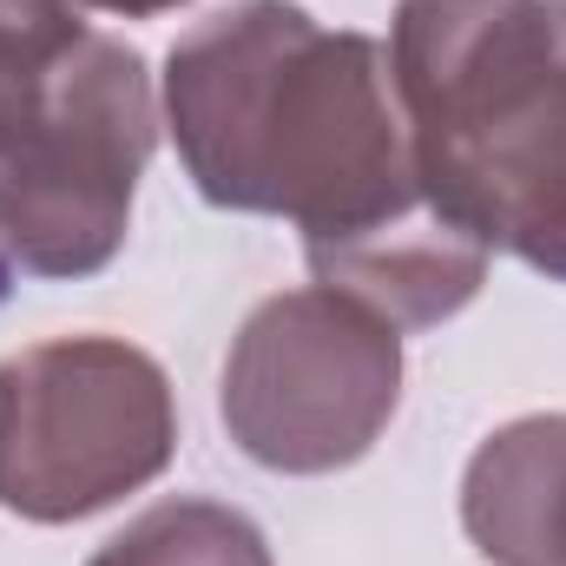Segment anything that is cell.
Returning a JSON list of instances; mask_svg holds the SVG:
<instances>
[{
	"label": "cell",
	"instance_id": "1",
	"mask_svg": "<svg viewBox=\"0 0 566 566\" xmlns=\"http://www.w3.org/2000/svg\"><path fill=\"white\" fill-rule=\"evenodd\" d=\"M165 126L218 211L290 218L310 244L422 205L389 46L310 20L296 0H238L165 60Z\"/></svg>",
	"mask_w": 566,
	"mask_h": 566
},
{
	"label": "cell",
	"instance_id": "2",
	"mask_svg": "<svg viewBox=\"0 0 566 566\" xmlns=\"http://www.w3.org/2000/svg\"><path fill=\"white\" fill-rule=\"evenodd\" d=\"M389 80L428 198L566 283V0H402Z\"/></svg>",
	"mask_w": 566,
	"mask_h": 566
},
{
	"label": "cell",
	"instance_id": "3",
	"mask_svg": "<svg viewBox=\"0 0 566 566\" xmlns=\"http://www.w3.org/2000/svg\"><path fill=\"white\" fill-rule=\"evenodd\" d=\"M158 145V99L139 46L80 33L0 151V258L27 277L73 283L119 258L133 198Z\"/></svg>",
	"mask_w": 566,
	"mask_h": 566
},
{
	"label": "cell",
	"instance_id": "4",
	"mask_svg": "<svg viewBox=\"0 0 566 566\" xmlns=\"http://www.w3.org/2000/svg\"><path fill=\"white\" fill-rule=\"evenodd\" d=\"M171 448V382L126 336H53L0 363V507L33 527L151 488Z\"/></svg>",
	"mask_w": 566,
	"mask_h": 566
},
{
	"label": "cell",
	"instance_id": "5",
	"mask_svg": "<svg viewBox=\"0 0 566 566\" xmlns=\"http://www.w3.org/2000/svg\"><path fill=\"white\" fill-rule=\"evenodd\" d=\"M402 409V329L323 283L264 296L231 356L218 416L271 474L356 468Z\"/></svg>",
	"mask_w": 566,
	"mask_h": 566
},
{
	"label": "cell",
	"instance_id": "6",
	"mask_svg": "<svg viewBox=\"0 0 566 566\" xmlns=\"http://www.w3.org/2000/svg\"><path fill=\"white\" fill-rule=\"evenodd\" d=\"M303 258H310V277L323 290L356 296L382 323L434 329L481 296L494 251L474 231H461L434 198H422L402 218L356 231V238H336V244H310Z\"/></svg>",
	"mask_w": 566,
	"mask_h": 566
},
{
	"label": "cell",
	"instance_id": "7",
	"mask_svg": "<svg viewBox=\"0 0 566 566\" xmlns=\"http://www.w3.org/2000/svg\"><path fill=\"white\" fill-rule=\"evenodd\" d=\"M461 527L488 566H566V416H521L468 454Z\"/></svg>",
	"mask_w": 566,
	"mask_h": 566
},
{
	"label": "cell",
	"instance_id": "8",
	"mask_svg": "<svg viewBox=\"0 0 566 566\" xmlns=\"http://www.w3.org/2000/svg\"><path fill=\"white\" fill-rule=\"evenodd\" d=\"M86 566H271V547L251 514L224 501H158L126 534H113Z\"/></svg>",
	"mask_w": 566,
	"mask_h": 566
},
{
	"label": "cell",
	"instance_id": "9",
	"mask_svg": "<svg viewBox=\"0 0 566 566\" xmlns=\"http://www.w3.org/2000/svg\"><path fill=\"white\" fill-rule=\"evenodd\" d=\"M86 20H80V0H0V53L46 73L66 46H80Z\"/></svg>",
	"mask_w": 566,
	"mask_h": 566
},
{
	"label": "cell",
	"instance_id": "10",
	"mask_svg": "<svg viewBox=\"0 0 566 566\" xmlns=\"http://www.w3.org/2000/svg\"><path fill=\"white\" fill-rule=\"evenodd\" d=\"M40 80H46V73H33V66H20V60L0 53V151L13 145L20 126H27V113H33V99H40Z\"/></svg>",
	"mask_w": 566,
	"mask_h": 566
},
{
	"label": "cell",
	"instance_id": "11",
	"mask_svg": "<svg viewBox=\"0 0 566 566\" xmlns=\"http://www.w3.org/2000/svg\"><path fill=\"white\" fill-rule=\"evenodd\" d=\"M80 7H99V13H126V20H151V13H171L185 0H80Z\"/></svg>",
	"mask_w": 566,
	"mask_h": 566
}]
</instances>
